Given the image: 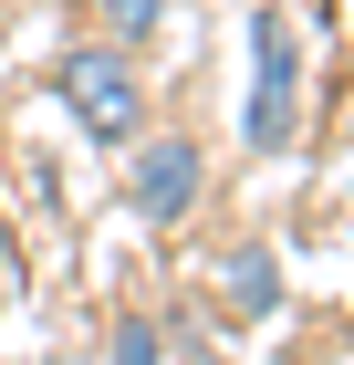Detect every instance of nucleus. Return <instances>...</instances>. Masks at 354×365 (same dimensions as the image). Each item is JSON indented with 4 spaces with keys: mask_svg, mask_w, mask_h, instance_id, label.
<instances>
[{
    "mask_svg": "<svg viewBox=\"0 0 354 365\" xmlns=\"http://www.w3.org/2000/svg\"><path fill=\"white\" fill-rule=\"evenodd\" d=\"M292 105H302V31L281 0L250 11V105H240V146L250 157H281L292 146Z\"/></svg>",
    "mask_w": 354,
    "mask_h": 365,
    "instance_id": "nucleus-1",
    "label": "nucleus"
},
{
    "mask_svg": "<svg viewBox=\"0 0 354 365\" xmlns=\"http://www.w3.org/2000/svg\"><path fill=\"white\" fill-rule=\"evenodd\" d=\"M53 94L73 105V125L94 146H136L146 136V84H136V63L115 53V42H83V53L53 63Z\"/></svg>",
    "mask_w": 354,
    "mask_h": 365,
    "instance_id": "nucleus-2",
    "label": "nucleus"
},
{
    "mask_svg": "<svg viewBox=\"0 0 354 365\" xmlns=\"http://www.w3.org/2000/svg\"><path fill=\"white\" fill-rule=\"evenodd\" d=\"M136 209H146L157 230L198 209V146H188V136H167V146H146V157H136Z\"/></svg>",
    "mask_w": 354,
    "mask_h": 365,
    "instance_id": "nucleus-3",
    "label": "nucleus"
},
{
    "mask_svg": "<svg viewBox=\"0 0 354 365\" xmlns=\"http://www.w3.org/2000/svg\"><path fill=\"white\" fill-rule=\"evenodd\" d=\"M219 303L240 313V324H261V313L281 303V261L261 251V240H250V251H229V261H219Z\"/></svg>",
    "mask_w": 354,
    "mask_h": 365,
    "instance_id": "nucleus-4",
    "label": "nucleus"
},
{
    "mask_svg": "<svg viewBox=\"0 0 354 365\" xmlns=\"http://www.w3.org/2000/svg\"><path fill=\"white\" fill-rule=\"evenodd\" d=\"M115 365H167V334L146 324V313H125V324H115Z\"/></svg>",
    "mask_w": 354,
    "mask_h": 365,
    "instance_id": "nucleus-5",
    "label": "nucleus"
},
{
    "mask_svg": "<svg viewBox=\"0 0 354 365\" xmlns=\"http://www.w3.org/2000/svg\"><path fill=\"white\" fill-rule=\"evenodd\" d=\"M94 11L115 21V42H136V31H157V11H167V0H94Z\"/></svg>",
    "mask_w": 354,
    "mask_h": 365,
    "instance_id": "nucleus-6",
    "label": "nucleus"
},
{
    "mask_svg": "<svg viewBox=\"0 0 354 365\" xmlns=\"http://www.w3.org/2000/svg\"><path fill=\"white\" fill-rule=\"evenodd\" d=\"M0 313H11V230H0Z\"/></svg>",
    "mask_w": 354,
    "mask_h": 365,
    "instance_id": "nucleus-7",
    "label": "nucleus"
}]
</instances>
